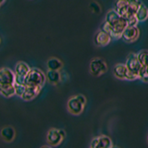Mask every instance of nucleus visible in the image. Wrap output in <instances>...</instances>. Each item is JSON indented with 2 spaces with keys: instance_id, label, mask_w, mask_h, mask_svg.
<instances>
[{
  "instance_id": "f257e3e1",
  "label": "nucleus",
  "mask_w": 148,
  "mask_h": 148,
  "mask_svg": "<svg viewBox=\"0 0 148 148\" xmlns=\"http://www.w3.org/2000/svg\"><path fill=\"white\" fill-rule=\"evenodd\" d=\"M45 81V74L38 69H31L26 75V86L43 87Z\"/></svg>"
},
{
  "instance_id": "f03ea898",
  "label": "nucleus",
  "mask_w": 148,
  "mask_h": 148,
  "mask_svg": "<svg viewBox=\"0 0 148 148\" xmlns=\"http://www.w3.org/2000/svg\"><path fill=\"white\" fill-rule=\"evenodd\" d=\"M89 71L95 77L101 76L108 71V64L103 58H94L89 64Z\"/></svg>"
},
{
  "instance_id": "7ed1b4c3",
  "label": "nucleus",
  "mask_w": 148,
  "mask_h": 148,
  "mask_svg": "<svg viewBox=\"0 0 148 148\" xmlns=\"http://www.w3.org/2000/svg\"><path fill=\"white\" fill-rule=\"evenodd\" d=\"M113 74L116 78L119 79V80H129L133 81L138 79V75H135L132 72L128 71V69L125 64H117L113 69Z\"/></svg>"
},
{
  "instance_id": "20e7f679",
  "label": "nucleus",
  "mask_w": 148,
  "mask_h": 148,
  "mask_svg": "<svg viewBox=\"0 0 148 148\" xmlns=\"http://www.w3.org/2000/svg\"><path fill=\"white\" fill-rule=\"evenodd\" d=\"M84 106L85 105L82 103V102L77 98L76 95H74L69 99L67 103V109L71 114L77 116V115L82 114L83 108H84Z\"/></svg>"
},
{
  "instance_id": "39448f33",
  "label": "nucleus",
  "mask_w": 148,
  "mask_h": 148,
  "mask_svg": "<svg viewBox=\"0 0 148 148\" xmlns=\"http://www.w3.org/2000/svg\"><path fill=\"white\" fill-rule=\"evenodd\" d=\"M140 36V30L137 26H127L122 32L121 38L127 43H133Z\"/></svg>"
},
{
  "instance_id": "423d86ee",
  "label": "nucleus",
  "mask_w": 148,
  "mask_h": 148,
  "mask_svg": "<svg viewBox=\"0 0 148 148\" xmlns=\"http://www.w3.org/2000/svg\"><path fill=\"white\" fill-rule=\"evenodd\" d=\"M91 148H112V140L106 135H100L95 137L90 143Z\"/></svg>"
},
{
  "instance_id": "0eeeda50",
  "label": "nucleus",
  "mask_w": 148,
  "mask_h": 148,
  "mask_svg": "<svg viewBox=\"0 0 148 148\" xmlns=\"http://www.w3.org/2000/svg\"><path fill=\"white\" fill-rule=\"evenodd\" d=\"M125 65H126L128 71L130 72L135 74V75H138V72L142 67L140 62H139L138 58H137V55L134 54V53H130L128 55Z\"/></svg>"
},
{
  "instance_id": "6e6552de",
  "label": "nucleus",
  "mask_w": 148,
  "mask_h": 148,
  "mask_svg": "<svg viewBox=\"0 0 148 148\" xmlns=\"http://www.w3.org/2000/svg\"><path fill=\"white\" fill-rule=\"evenodd\" d=\"M114 9L124 18H127L129 16L134 14L130 9L127 0H116Z\"/></svg>"
},
{
  "instance_id": "1a4fd4ad",
  "label": "nucleus",
  "mask_w": 148,
  "mask_h": 148,
  "mask_svg": "<svg viewBox=\"0 0 148 148\" xmlns=\"http://www.w3.org/2000/svg\"><path fill=\"white\" fill-rule=\"evenodd\" d=\"M111 39H112V37H111V35L108 32H106L103 29H101L97 31L96 34H95L94 42L95 45L97 46H106L110 43Z\"/></svg>"
},
{
  "instance_id": "9d476101",
  "label": "nucleus",
  "mask_w": 148,
  "mask_h": 148,
  "mask_svg": "<svg viewBox=\"0 0 148 148\" xmlns=\"http://www.w3.org/2000/svg\"><path fill=\"white\" fill-rule=\"evenodd\" d=\"M15 82V73L8 68H2L0 69V84L8 85L14 84Z\"/></svg>"
},
{
  "instance_id": "9b49d317",
  "label": "nucleus",
  "mask_w": 148,
  "mask_h": 148,
  "mask_svg": "<svg viewBox=\"0 0 148 148\" xmlns=\"http://www.w3.org/2000/svg\"><path fill=\"white\" fill-rule=\"evenodd\" d=\"M63 137L58 129H50L46 134V142L50 146H57L63 141Z\"/></svg>"
},
{
  "instance_id": "f8f14e48",
  "label": "nucleus",
  "mask_w": 148,
  "mask_h": 148,
  "mask_svg": "<svg viewBox=\"0 0 148 148\" xmlns=\"http://www.w3.org/2000/svg\"><path fill=\"white\" fill-rule=\"evenodd\" d=\"M41 88L39 86H26V89L21 95V98L25 101H30L32 99L35 98L38 95L41 91Z\"/></svg>"
},
{
  "instance_id": "ddd939ff",
  "label": "nucleus",
  "mask_w": 148,
  "mask_h": 148,
  "mask_svg": "<svg viewBox=\"0 0 148 148\" xmlns=\"http://www.w3.org/2000/svg\"><path fill=\"white\" fill-rule=\"evenodd\" d=\"M16 135L15 130H14L11 126H7L1 130L0 132V136H1L2 140L7 142V143H10L14 140Z\"/></svg>"
},
{
  "instance_id": "4468645a",
  "label": "nucleus",
  "mask_w": 148,
  "mask_h": 148,
  "mask_svg": "<svg viewBox=\"0 0 148 148\" xmlns=\"http://www.w3.org/2000/svg\"><path fill=\"white\" fill-rule=\"evenodd\" d=\"M46 80L50 83V84L57 85L59 83L61 80V75H60L59 71H52V69H48V71L45 74Z\"/></svg>"
},
{
  "instance_id": "2eb2a0df",
  "label": "nucleus",
  "mask_w": 148,
  "mask_h": 148,
  "mask_svg": "<svg viewBox=\"0 0 148 148\" xmlns=\"http://www.w3.org/2000/svg\"><path fill=\"white\" fill-rule=\"evenodd\" d=\"M135 16L137 18V20L139 22H143L145 21L148 18V8L145 4L141 3L140 7L138 8L137 11L135 13Z\"/></svg>"
},
{
  "instance_id": "dca6fc26",
  "label": "nucleus",
  "mask_w": 148,
  "mask_h": 148,
  "mask_svg": "<svg viewBox=\"0 0 148 148\" xmlns=\"http://www.w3.org/2000/svg\"><path fill=\"white\" fill-rule=\"evenodd\" d=\"M46 66L48 69H52V71H60L63 68L62 61L58 58H50L47 62H46Z\"/></svg>"
},
{
  "instance_id": "f3484780",
  "label": "nucleus",
  "mask_w": 148,
  "mask_h": 148,
  "mask_svg": "<svg viewBox=\"0 0 148 148\" xmlns=\"http://www.w3.org/2000/svg\"><path fill=\"white\" fill-rule=\"evenodd\" d=\"M31 68L25 62H18L15 67V74L20 76H26L29 73Z\"/></svg>"
},
{
  "instance_id": "a211bd4d",
  "label": "nucleus",
  "mask_w": 148,
  "mask_h": 148,
  "mask_svg": "<svg viewBox=\"0 0 148 148\" xmlns=\"http://www.w3.org/2000/svg\"><path fill=\"white\" fill-rule=\"evenodd\" d=\"M0 95L5 97H11L15 95V88L13 84L3 85L0 84Z\"/></svg>"
},
{
  "instance_id": "6ab92c4d",
  "label": "nucleus",
  "mask_w": 148,
  "mask_h": 148,
  "mask_svg": "<svg viewBox=\"0 0 148 148\" xmlns=\"http://www.w3.org/2000/svg\"><path fill=\"white\" fill-rule=\"evenodd\" d=\"M137 58L142 67H148V50H141L138 52Z\"/></svg>"
},
{
  "instance_id": "aec40b11",
  "label": "nucleus",
  "mask_w": 148,
  "mask_h": 148,
  "mask_svg": "<svg viewBox=\"0 0 148 148\" xmlns=\"http://www.w3.org/2000/svg\"><path fill=\"white\" fill-rule=\"evenodd\" d=\"M138 79L143 82H148V67H141L138 72Z\"/></svg>"
},
{
  "instance_id": "412c9836",
  "label": "nucleus",
  "mask_w": 148,
  "mask_h": 148,
  "mask_svg": "<svg viewBox=\"0 0 148 148\" xmlns=\"http://www.w3.org/2000/svg\"><path fill=\"white\" fill-rule=\"evenodd\" d=\"M127 1H128V5H129L130 9H131L132 13L135 14L142 2L140 1V0H127Z\"/></svg>"
},
{
  "instance_id": "4be33fe9",
  "label": "nucleus",
  "mask_w": 148,
  "mask_h": 148,
  "mask_svg": "<svg viewBox=\"0 0 148 148\" xmlns=\"http://www.w3.org/2000/svg\"><path fill=\"white\" fill-rule=\"evenodd\" d=\"M14 88H15V95H17L18 96H21L23 95L25 89H26V85H22V84H18V83L14 82Z\"/></svg>"
},
{
  "instance_id": "5701e85b",
  "label": "nucleus",
  "mask_w": 148,
  "mask_h": 148,
  "mask_svg": "<svg viewBox=\"0 0 148 148\" xmlns=\"http://www.w3.org/2000/svg\"><path fill=\"white\" fill-rule=\"evenodd\" d=\"M127 24L128 26H137L138 23H139V21L137 20V18L135 16V14H132V15L129 16L127 18Z\"/></svg>"
},
{
  "instance_id": "b1692460",
  "label": "nucleus",
  "mask_w": 148,
  "mask_h": 148,
  "mask_svg": "<svg viewBox=\"0 0 148 148\" xmlns=\"http://www.w3.org/2000/svg\"><path fill=\"white\" fill-rule=\"evenodd\" d=\"M15 82L18 84L26 85V76H20L15 74Z\"/></svg>"
},
{
  "instance_id": "393cba45",
  "label": "nucleus",
  "mask_w": 148,
  "mask_h": 148,
  "mask_svg": "<svg viewBox=\"0 0 148 148\" xmlns=\"http://www.w3.org/2000/svg\"><path fill=\"white\" fill-rule=\"evenodd\" d=\"M77 96V98L80 100L82 103H83V104H86V98H85V96L84 95H76Z\"/></svg>"
},
{
  "instance_id": "a878e982",
  "label": "nucleus",
  "mask_w": 148,
  "mask_h": 148,
  "mask_svg": "<svg viewBox=\"0 0 148 148\" xmlns=\"http://www.w3.org/2000/svg\"><path fill=\"white\" fill-rule=\"evenodd\" d=\"M59 132L61 134V136L63 138H65V136H66V132H65V131H63V130H59Z\"/></svg>"
},
{
  "instance_id": "bb28decb",
  "label": "nucleus",
  "mask_w": 148,
  "mask_h": 148,
  "mask_svg": "<svg viewBox=\"0 0 148 148\" xmlns=\"http://www.w3.org/2000/svg\"><path fill=\"white\" fill-rule=\"evenodd\" d=\"M5 2V0H0V5H1V4H3Z\"/></svg>"
},
{
  "instance_id": "cd10ccee",
  "label": "nucleus",
  "mask_w": 148,
  "mask_h": 148,
  "mask_svg": "<svg viewBox=\"0 0 148 148\" xmlns=\"http://www.w3.org/2000/svg\"><path fill=\"white\" fill-rule=\"evenodd\" d=\"M147 143H148V135H147Z\"/></svg>"
}]
</instances>
